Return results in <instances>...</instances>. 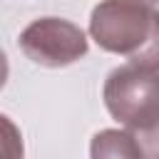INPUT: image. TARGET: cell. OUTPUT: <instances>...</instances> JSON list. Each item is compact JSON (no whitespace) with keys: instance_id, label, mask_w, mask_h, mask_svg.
<instances>
[{"instance_id":"obj_3","label":"cell","mask_w":159,"mask_h":159,"mask_svg":"<svg viewBox=\"0 0 159 159\" xmlns=\"http://www.w3.org/2000/svg\"><path fill=\"white\" fill-rule=\"evenodd\" d=\"M20 50L42 67H67L87 55V35L70 20L37 17L20 32Z\"/></svg>"},{"instance_id":"obj_4","label":"cell","mask_w":159,"mask_h":159,"mask_svg":"<svg viewBox=\"0 0 159 159\" xmlns=\"http://www.w3.org/2000/svg\"><path fill=\"white\" fill-rule=\"evenodd\" d=\"M89 159H147V152L134 132L102 129L89 142Z\"/></svg>"},{"instance_id":"obj_1","label":"cell","mask_w":159,"mask_h":159,"mask_svg":"<svg viewBox=\"0 0 159 159\" xmlns=\"http://www.w3.org/2000/svg\"><path fill=\"white\" fill-rule=\"evenodd\" d=\"M92 40L132 65L159 70V10L144 0H102L89 17Z\"/></svg>"},{"instance_id":"obj_5","label":"cell","mask_w":159,"mask_h":159,"mask_svg":"<svg viewBox=\"0 0 159 159\" xmlns=\"http://www.w3.org/2000/svg\"><path fill=\"white\" fill-rule=\"evenodd\" d=\"M152 159H159V147H157V149L152 152Z\"/></svg>"},{"instance_id":"obj_6","label":"cell","mask_w":159,"mask_h":159,"mask_svg":"<svg viewBox=\"0 0 159 159\" xmlns=\"http://www.w3.org/2000/svg\"><path fill=\"white\" fill-rule=\"evenodd\" d=\"M144 2H159V0H144Z\"/></svg>"},{"instance_id":"obj_2","label":"cell","mask_w":159,"mask_h":159,"mask_svg":"<svg viewBox=\"0 0 159 159\" xmlns=\"http://www.w3.org/2000/svg\"><path fill=\"white\" fill-rule=\"evenodd\" d=\"M104 107L129 132L154 139L159 134V70L122 65L104 80Z\"/></svg>"}]
</instances>
